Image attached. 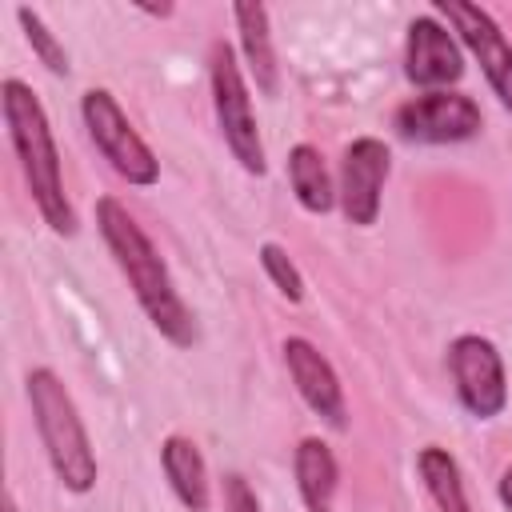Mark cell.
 I'll return each mask as SVG.
<instances>
[{
	"instance_id": "obj_1",
	"label": "cell",
	"mask_w": 512,
	"mask_h": 512,
	"mask_svg": "<svg viewBox=\"0 0 512 512\" xmlns=\"http://www.w3.org/2000/svg\"><path fill=\"white\" fill-rule=\"evenodd\" d=\"M96 228L116 260V268L124 272L136 304L144 308V316L152 320V328L176 344V348H192L196 344V320L184 304V296L172 284L168 264L160 260L156 244L148 240V232L136 224V216L116 200V196H100L96 200Z\"/></svg>"
},
{
	"instance_id": "obj_2",
	"label": "cell",
	"mask_w": 512,
	"mask_h": 512,
	"mask_svg": "<svg viewBox=\"0 0 512 512\" xmlns=\"http://www.w3.org/2000/svg\"><path fill=\"white\" fill-rule=\"evenodd\" d=\"M0 104H4V124H8V140L16 148V160H20V172H24V184L44 216V224L56 232V236H72L76 232V212H72V200L64 192V172H60V152H56V140H52V128H48V112L40 104V96L8 76L0 84Z\"/></svg>"
},
{
	"instance_id": "obj_3",
	"label": "cell",
	"mask_w": 512,
	"mask_h": 512,
	"mask_svg": "<svg viewBox=\"0 0 512 512\" xmlns=\"http://www.w3.org/2000/svg\"><path fill=\"white\" fill-rule=\"evenodd\" d=\"M28 388V404H32V420L40 432V444L48 452V464L56 472V480L68 492H92L96 484V452L88 440V428L76 412V400L68 396L64 380L52 368H32L24 376Z\"/></svg>"
},
{
	"instance_id": "obj_4",
	"label": "cell",
	"mask_w": 512,
	"mask_h": 512,
	"mask_svg": "<svg viewBox=\"0 0 512 512\" xmlns=\"http://www.w3.org/2000/svg\"><path fill=\"white\" fill-rule=\"evenodd\" d=\"M208 84H212V108H216V124L224 132L228 152L240 160V168L248 176H264L268 172L264 140L256 128L248 80L236 64V52L228 40H212V48H208Z\"/></svg>"
},
{
	"instance_id": "obj_5",
	"label": "cell",
	"mask_w": 512,
	"mask_h": 512,
	"mask_svg": "<svg viewBox=\"0 0 512 512\" xmlns=\"http://www.w3.org/2000/svg\"><path fill=\"white\" fill-rule=\"evenodd\" d=\"M80 116H84V128H88L96 152L112 164V172L120 180H128L136 188H152L160 180V160L140 140V132L128 124L124 108L116 104V96L108 88H88L80 96Z\"/></svg>"
},
{
	"instance_id": "obj_6",
	"label": "cell",
	"mask_w": 512,
	"mask_h": 512,
	"mask_svg": "<svg viewBox=\"0 0 512 512\" xmlns=\"http://www.w3.org/2000/svg\"><path fill=\"white\" fill-rule=\"evenodd\" d=\"M448 372L456 384L460 404L476 420H492L508 408V380H504V360L488 336H456L448 344Z\"/></svg>"
},
{
	"instance_id": "obj_7",
	"label": "cell",
	"mask_w": 512,
	"mask_h": 512,
	"mask_svg": "<svg viewBox=\"0 0 512 512\" xmlns=\"http://www.w3.org/2000/svg\"><path fill=\"white\" fill-rule=\"evenodd\" d=\"M396 132L412 144H460L484 128L480 104L464 92H420L396 108Z\"/></svg>"
},
{
	"instance_id": "obj_8",
	"label": "cell",
	"mask_w": 512,
	"mask_h": 512,
	"mask_svg": "<svg viewBox=\"0 0 512 512\" xmlns=\"http://www.w3.org/2000/svg\"><path fill=\"white\" fill-rule=\"evenodd\" d=\"M388 172H392V152H388L384 140H376V136H356V140L344 148L336 200H340L348 224H356V228L376 224V216H380V192H384Z\"/></svg>"
},
{
	"instance_id": "obj_9",
	"label": "cell",
	"mask_w": 512,
	"mask_h": 512,
	"mask_svg": "<svg viewBox=\"0 0 512 512\" xmlns=\"http://www.w3.org/2000/svg\"><path fill=\"white\" fill-rule=\"evenodd\" d=\"M436 12L448 16L452 32H460L464 48L476 56V64L488 76L492 92L512 112V44L504 40L500 24L480 4H468V0H436Z\"/></svg>"
},
{
	"instance_id": "obj_10",
	"label": "cell",
	"mask_w": 512,
	"mask_h": 512,
	"mask_svg": "<svg viewBox=\"0 0 512 512\" xmlns=\"http://www.w3.org/2000/svg\"><path fill=\"white\" fill-rule=\"evenodd\" d=\"M280 352H284V364H288V376H292L300 400H304L328 428L344 432V428H348V404H344V388H340V376H336V368L328 364V356H324L312 340H304V336H288V340L280 344Z\"/></svg>"
},
{
	"instance_id": "obj_11",
	"label": "cell",
	"mask_w": 512,
	"mask_h": 512,
	"mask_svg": "<svg viewBox=\"0 0 512 512\" xmlns=\"http://www.w3.org/2000/svg\"><path fill=\"white\" fill-rule=\"evenodd\" d=\"M404 76L424 92H444L464 76V52L436 16H416L404 44Z\"/></svg>"
},
{
	"instance_id": "obj_12",
	"label": "cell",
	"mask_w": 512,
	"mask_h": 512,
	"mask_svg": "<svg viewBox=\"0 0 512 512\" xmlns=\"http://www.w3.org/2000/svg\"><path fill=\"white\" fill-rule=\"evenodd\" d=\"M292 472H296V488L308 512H332L336 504V488H340V464L328 440L320 436H304L292 452Z\"/></svg>"
},
{
	"instance_id": "obj_13",
	"label": "cell",
	"mask_w": 512,
	"mask_h": 512,
	"mask_svg": "<svg viewBox=\"0 0 512 512\" xmlns=\"http://www.w3.org/2000/svg\"><path fill=\"white\" fill-rule=\"evenodd\" d=\"M160 468L176 492V500L188 512H208L212 508V480H208V464L196 448V440L188 436H168L160 444Z\"/></svg>"
},
{
	"instance_id": "obj_14",
	"label": "cell",
	"mask_w": 512,
	"mask_h": 512,
	"mask_svg": "<svg viewBox=\"0 0 512 512\" xmlns=\"http://www.w3.org/2000/svg\"><path fill=\"white\" fill-rule=\"evenodd\" d=\"M232 20H236V32H240L244 64H248V76L256 80V92L276 96L280 92V64H276V48H272L268 8L264 4H236Z\"/></svg>"
},
{
	"instance_id": "obj_15",
	"label": "cell",
	"mask_w": 512,
	"mask_h": 512,
	"mask_svg": "<svg viewBox=\"0 0 512 512\" xmlns=\"http://www.w3.org/2000/svg\"><path fill=\"white\" fill-rule=\"evenodd\" d=\"M416 472L436 504V512H472L468 504V492H464V476H460V464L448 448L440 444H428L416 452Z\"/></svg>"
},
{
	"instance_id": "obj_16",
	"label": "cell",
	"mask_w": 512,
	"mask_h": 512,
	"mask_svg": "<svg viewBox=\"0 0 512 512\" xmlns=\"http://www.w3.org/2000/svg\"><path fill=\"white\" fill-rule=\"evenodd\" d=\"M288 180H292V192L300 200L304 212L312 216H324L336 208V188H332V176L324 168V156L320 148L312 144H296L288 152Z\"/></svg>"
},
{
	"instance_id": "obj_17",
	"label": "cell",
	"mask_w": 512,
	"mask_h": 512,
	"mask_svg": "<svg viewBox=\"0 0 512 512\" xmlns=\"http://www.w3.org/2000/svg\"><path fill=\"white\" fill-rule=\"evenodd\" d=\"M16 20H20V28H24L28 48L36 52V60H40V64H44L52 76H68V72H72L68 52H64V44L52 36V28L40 20V12H32L28 4H20V8H16Z\"/></svg>"
},
{
	"instance_id": "obj_18",
	"label": "cell",
	"mask_w": 512,
	"mask_h": 512,
	"mask_svg": "<svg viewBox=\"0 0 512 512\" xmlns=\"http://www.w3.org/2000/svg\"><path fill=\"white\" fill-rule=\"evenodd\" d=\"M260 264H264L268 280L276 284V292H280L288 304H300V300H304V276H300V268L292 264V256H288L276 240H264V244H260Z\"/></svg>"
},
{
	"instance_id": "obj_19",
	"label": "cell",
	"mask_w": 512,
	"mask_h": 512,
	"mask_svg": "<svg viewBox=\"0 0 512 512\" xmlns=\"http://www.w3.org/2000/svg\"><path fill=\"white\" fill-rule=\"evenodd\" d=\"M224 512H260V500L240 472L224 476Z\"/></svg>"
},
{
	"instance_id": "obj_20",
	"label": "cell",
	"mask_w": 512,
	"mask_h": 512,
	"mask_svg": "<svg viewBox=\"0 0 512 512\" xmlns=\"http://www.w3.org/2000/svg\"><path fill=\"white\" fill-rule=\"evenodd\" d=\"M496 492H500V500H504V508L512 512V464H508V468L500 472V488H496Z\"/></svg>"
},
{
	"instance_id": "obj_21",
	"label": "cell",
	"mask_w": 512,
	"mask_h": 512,
	"mask_svg": "<svg viewBox=\"0 0 512 512\" xmlns=\"http://www.w3.org/2000/svg\"><path fill=\"white\" fill-rule=\"evenodd\" d=\"M4 512H20V508H16V500H12V492L4 496Z\"/></svg>"
}]
</instances>
